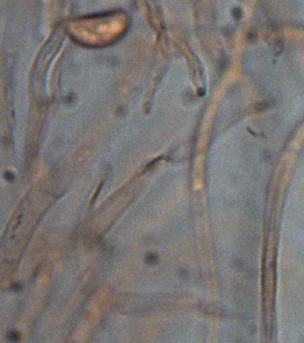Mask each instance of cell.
<instances>
[{"instance_id": "obj_1", "label": "cell", "mask_w": 304, "mask_h": 343, "mask_svg": "<svg viewBox=\"0 0 304 343\" xmlns=\"http://www.w3.org/2000/svg\"><path fill=\"white\" fill-rule=\"evenodd\" d=\"M283 49H284V44H283V41L281 40H278V41H276L274 43V54L276 55H279L282 52H283Z\"/></svg>"}, {"instance_id": "obj_2", "label": "cell", "mask_w": 304, "mask_h": 343, "mask_svg": "<svg viewBox=\"0 0 304 343\" xmlns=\"http://www.w3.org/2000/svg\"><path fill=\"white\" fill-rule=\"evenodd\" d=\"M157 260H158V257H157L155 254H153V253L148 254V255L146 256V257H145V262H146L147 264H155V263L157 262Z\"/></svg>"}, {"instance_id": "obj_3", "label": "cell", "mask_w": 304, "mask_h": 343, "mask_svg": "<svg viewBox=\"0 0 304 343\" xmlns=\"http://www.w3.org/2000/svg\"><path fill=\"white\" fill-rule=\"evenodd\" d=\"M268 106H269L268 103H266V102H260V103H258L256 106H255V109H257L258 111H263V110L267 109Z\"/></svg>"}, {"instance_id": "obj_4", "label": "cell", "mask_w": 304, "mask_h": 343, "mask_svg": "<svg viewBox=\"0 0 304 343\" xmlns=\"http://www.w3.org/2000/svg\"><path fill=\"white\" fill-rule=\"evenodd\" d=\"M19 334L16 331H11L8 334V339L12 341H17L19 340Z\"/></svg>"}, {"instance_id": "obj_5", "label": "cell", "mask_w": 304, "mask_h": 343, "mask_svg": "<svg viewBox=\"0 0 304 343\" xmlns=\"http://www.w3.org/2000/svg\"><path fill=\"white\" fill-rule=\"evenodd\" d=\"M21 289V286L18 283V282H15V283H14L13 285H12V290L14 291H20Z\"/></svg>"}]
</instances>
